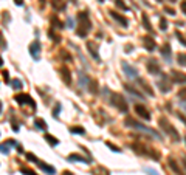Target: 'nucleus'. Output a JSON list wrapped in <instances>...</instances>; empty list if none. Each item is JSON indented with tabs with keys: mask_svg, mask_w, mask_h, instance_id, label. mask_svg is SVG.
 I'll return each mask as SVG.
<instances>
[{
	"mask_svg": "<svg viewBox=\"0 0 186 175\" xmlns=\"http://www.w3.org/2000/svg\"><path fill=\"white\" fill-rule=\"evenodd\" d=\"M78 20H79V27L76 30L78 36L79 37H87V34L90 33L91 30V22H90V17H88V13L87 11H81L78 13Z\"/></svg>",
	"mask_w": 186,
	"mask_h": 175,
	"instance_id": "f257e3e1",
	"label": "nucleus"
},
{
	"mask_svg": "<svg viewBox=\"0 0 186 175\" xmlns=\"http://www.w3.org/2000/svg\"><path fill=\"white\" fill-rule=\"evenodd\" d=\"M132 147L135 149V152H138V153H141V155L150 156V158H154L155 161L160 160V152H157L155 149H152V147H149V146H146V144H143V143H133Z\"/></svg>",
	"mask_w": 186,
	"mask_h": 175,
	"instance_id": "f03ea898",
	"label": "nucleus"
},
{
	"mask_svg": "<svg viewBox=\"0 0 186 175\" xmlns=\"http://www.w3.org/2000/svg\"><path fill=\"white\" fill-rule=\"evenodd\" d=\"M158 124H160V127L164 130V133H167V136H172L174 141H178V139H180V135H178L177 129H175L164 116H161V118L158 119Z\"/></svg>",
	"mask_w": 186,
	"mask_h": 175,
	"instance_id": "7ed1b4c3",
	"label": "nucleus"
},
{
	"mask_svg": "<svg viewBox=\"0 0 186 175\" xmlns=\"http://www.w3.org/2000/svg\"><path fill=\"white\" fill-rule=\"evenodd\" d=\"M124 122H126V126H127V127H132V129H138V130H143V132H146V133H150V135H152V136H155L157 139H161V136H160V135H158V133H157L154 129H149V127H146V126L140 124V122H138V121H135L133 118H129V116H127Z\"/></svg>",
	"mask_w": 186,
	"mask_h": 175,
	"instance_id": "20e7f679",
	"label": "nucleus"
},
{
	"mask_svg": "<svg viewBox=\"0 0 186 175\" xmlns=\"http://www.w3.org/2000/svg\"><path fill=\"white\" fill-rule=\"evenodd\" d=\"M110 101H112V104L118 109V112H121V113H127L129 105H127V101L124 99L123 95H120V93H112V95H110Z\"/></svg>",
	"mask_w": 186,
	"mask_h": 175,
	"instance_id": "39448f33",
	"label": "nucleus"
},
{
	"mask_svg": "<svg viewBox=\"0 0 186 175\" xmlns=\"http://www.w3.org/2000/svg\"><path fill=\"white\" fill-rule=\"evenodd\" d=\"M157 87L160 88L161 93H167V92H171V88H172V82L169 81L167 75H161V76H160V81L157 82Z\"/></svg>",
	"mask_w": 186,
	"mask_h": 175,
	"instance_id": "423d86ee",
	"label": "nucleus"
},
{
	"mask_svg": "<svg viewBox=\"0 0 186 175\" xmlns=\"http://www.w3.org/2000/svg\"><path fill=\"white\" fill-rule=\"evenodd\" d=\"M146 68H147V71L150 73V75H161V67H160V64H158V61H155V59H149L147 61V64H146Z\"/></svg>",
	"mask_w": 186,
	"mask_h": 175,
	"instance_id": "0eeeda50",
	"label": "nucleus"
},
{
	"mask_svg": "<svg viewBox=\"0 0 186 175\" xmlns=\"http://www.w3.org/2000/svg\"><path fill=\"white\" fill-rule=\"evenodd\" d=\"M14 99H16V102H17L19 105L28 104V105H31V107H36V104H34V101L31 99V96H30V95L20 93V95H16V96H14Z\"/></svg>",
	"mask_w": 186,
	"mask_h": 175,
	"instance_id": "6e6552de",
	"label": "nucleus"
},
{
	"mask_svg": "<svg viewBox=\"0 0 186 175\" xmlns=\"http://www.w3.org/2000/svg\"><path fill=\"white\" fill-rule=\"evenodd\" d=\"M141 42H143L144 48H146L149 53L155 51V48H157V44H155V39H154L152 36H143V37H141Z\"/></svg>",
	"mask_w": 186,
	"mask_h": 175,
	"instance_id": "1a4fd4ad",
	"label": "nucleus"
},
{
	"mask_svg": "<svg viewBox=\"0 0 186 175\" xmlns=\"http://www.w3.org/2000/svg\"><path fill=\"white\" fill-rule=\"evenodd\" d=\"M121 67H123V70H124V73H126L127 78H130V79H138V71H137V68L130 67L126 61L121 62Z\"/></svg>",
	"mask_w": 186,
	"mask_h": 175,
	"instance_id": "9d476101",
	"label": "nucleus"
},
{
	"mask_svg": "<svg viewBox=\"0 0 186 175\" xmlns=\"http://www.w3.org/2000/svg\"><path fill=\"white\" fill-rule=\"evenodd\" d=\"M30 54L34 61H39L40 59V42L36 39L31 45H30Z\"/></svg>",
	"mask_w": 186,
	"mask_h": 175,
	"instance_id": "9b49d317",
	"label": "nucleus"
},
{
	"mask_svg": "<svg viewBox=\"0 0 186 175\" xmlns=\"http://www.w3.org/2000/svg\"><path fill=\"white\" fill-rule=\"evenodd\" d=\"M171 78H172V82H175V84H186V75L181 73V71L172 70L171 71Z\"/></svg>",
	"mask_w": 186,
	"mask_h": 175,
	"instance_id": "f8f14e48",
	"label": "nucleus"
},
{
	"mask_svg": "<svg viewBox=\"0 0 186 175\" xmlns=\"http://www.w3.org/2000/svg\"><path fill=\"white\" fill-rule=\"evenodd\" d=\"M135 112H137V115H138V116H141L144 121H149V119H150V113H149V110H147L144 105L137 104V105H135Z\"/></svg>",
	"mask_w": 186,
	"mask_h": 175,
	"instance_id": "ddd939ff",
	"label": "nucleus"
},
{
	"mask_svg": "<svg viewBox=\"0 0 186 175\" xmlns=\"http://www.w3.org/2000/svg\"><path fill=\"white\" fill-rule=\"evenodd\" d=\"M59 73H61V76H62V81H64L67 85H70V84H71V75H70V70H68V67L62 65V67L59 68Z\"/></svg>",
	"mask_w": 186,
	"mask_h": 175,
	"instance_id": "4468645a",
	"label": "nucleus"
},
{
	"mask_svg": "<svg viewBox=\"0 0 186 175\" xmlns=\"http://www.w3.org/2000/svg\"><path fill=\"white\" fill-rule=\"evenodd\" d=\"M67 160H68V161H73V163H85V164L91 163L88 158H85V156H82V155H79V153H70V155L67 156Z\"/></svg>",
	"mask_w": 186,
	"mask_h": 175,
	"instance_id": "2eb2a0df",
	"label": "nucleus"
},
{
	"mask_svg": "<svg viewBox=\"0 0 186 175\" xmlns=\"http://www.w3.org/2000/svg\"><path fill=\"white\" fill-rule=\"evenodd\" d=\"M167 166L174 170V173H175V175H184V173H183V170H181V167H180V164H178L174 158H167Z\"/></svg>",
	"mask_w": 186,
	"mask_h": 175,
	"instance_id": "dca6fc26",
	"label": "nucleus"
},
{
	"mask_svg": "<svg viewBox=\"0 0 186 175\" xmlns=\"http://www.w3.org/2000/svg\"><path fill=\"white\" fill-rule=\"evenodd\" d=\"M109 13H110V16H112V17H113V19H115L116 22H120V23H121V27H124V28H126V27L129 25V20H127V19H126L124 16L118 14V13H116V11H113V10H110Z\"/></svg>",
	"mask_w": 186,
	"mask_h": 175,
	"instance_id": "f3484780",
	"label": "nucleus"
},
{
	"mask_svg": "<svg viewBox=\"0 0 186 175\" xmlns=\"http://www.w3.org/2000/svg\"><path fill=\"white\" fill-rule=\"evenodd\" d=\"M137 81H138V84L141 85V88H143V90H144V92H146V93H147L149 96H154V90L150 88V85H149V84H147V82H146L144 79H140V78H138Z\"/></svg>",
	"mask_w": 186,
	"mask_h": 175,
	"instance_id": "a211bd4d",
	"label": "nucleus"
},
{
	"mask_svg": "<svg viewBox=\"0 0 186 175\" xmlns=\"http://www.w3.org/2000/svg\"><path fill=\"white\" fill-rule=\"evenodd\" d=\"M87 48H88V53L95 58L96 61H99V54H98V50H96V45L93 42H87Z\"/></svg>",
	"mask_w": 186,
	"mask_h": 175,
	"instance_id": "6ab92c4d",
	"label": "nucleus"
},
{
	"mask_svg": "<svg viewBox=\"0 0 186 175\" xmlns=\"http://www.w3.org/2000/svg\"><path fill=\"white\" fill-rule=\"evenodd\" d=\"M37 164H39V167H40L44 172H47L48 175H54V173H56V169H54L53 166H50V164H45V163H40V161H39Z\"/></svg>",
	"mask_w": 186,
	"mask_h": 175,
	"instance_id": "aec40b11",
	"label": "nucleus"
},
{
	"mask_svg": "<svg viewBox=\"0 0 186 175\" xmlns=\"http://www.w3.org/2000/svg\"><path fill=\"white\" fill-rule=\"evenodd\" d=\"M91 173H93V175H110V173H109V170H107L106 167H103V166H96V167H93V169H91Z\"/></svg>",
	"mask_w": 186,
	"mask_h": 175,
	"instance_id": "412c9836",
	"label": "nucleus"
},
{
	"mask_svg": "<svg viewBox=\"0 0 186 175\" xmlns=\"http://www.w3.org/2000/svg\"><path fill=\"white\" fill-rule=\"evenodd\" d=\"M51 5L57 11H64L65 10V2H64V0H51Z\"/></svg>",
	"mask_w": 186,
	"mask_h": 175,
	"instance_id": "4be33fe9",
	"label": "nucleus"
},
{
	"mask_svg": "<svg viewBox=\"0 0 186 175\" xmlns=\"http://www.w3.org/2000/svg\"><path fill=\"white\" fill-rule=\"evenodd\" d=\"M44 138H45V141H47L50 146H53V147L59 144V139H57V138H54V136H53V135H50V133H45V135H44Z\"/></svg>",
	"mask_w": 186,
	"mask_h": 175,
	"instance_id": "5701e85b",
	"label": "nucleus"
},
{
	"mask_svg": "<svg viewBox=\"0 0 186 175\" xmlns=\"http://www.w3.org/2000/svg\"><path fill=\"white\" fill-rule=\"evenodd\" d=\"M141 22H143V27H144V30H147L149 33H152V25H150V22H149V17H147V14H143V16H141Z\"/></svg>",
	"mask_w": 186,
	"mask_h": 175,
	"instance_id": "b1692460",
	"label": "nucleus"
},
{
	"mask_svg": "<svg viewBox=\"0 0 186 175\" xmlns=\"http://www.w3.org/2000/svg\"><path fill=\"white\" fill-rule=\"evenodd\" d=\"M124 88H126V92H129L130 95H133V96H137V98H141L143 96V93L141 92H138V90H135L132 85H129V84H126L124 85Z\"/></svg>",
	"mask_w": 186,
	"mask_h": 175,
	"instance_id": "393cba45",
	"label": "nucleus"
},
{
	"mask_svg": "<svg viewBox=\"0 0 186 175\" xmlns=\"http://www.w3.org/2000/svg\"><path fill=\"white\" fill-rule=\"evenodd\" d=\"M34 124H36V127L40 129V130H47V127H48L47 122H45L42 118H36V119H34Z\"/></svg>",
	"mask_w": 186,
	"mask_h": 175,
	"instance_id": "a878e982",
	"label": "nucleus"
},
{
	"mask_svg": "<svg viewBox=\"0 0 186 175\" xmlns=\"http://www.w3.org/2000/svg\"><path fill=\"white\" fill-rule=\"evenodd\" d=\"M161 54H163L166 59L171 58V47H169V44H164V45L161 47Z\"/></svg>",
	"mask_w": 186,
	"mask_h": 175,
	"instance_id": "bb28decb",
	"label": "nucleus"
},
{
	"mask_svg": "<svg viewBox=\"0 0 186 175\" xmlns=\"http://www.w3.org/2000/svg\"><path fill=\"white\" fill-rule=\"evenodd\" d=\"M70 132H71V133H78V135H84V133H85L84 127H81V126H73V127H70Z\"/></svg>",
	"mask_w": 186,
	"mask_h": 175,
	"instance_id": "cd10ccee",
	"label": "nucleus"
},
{
	"mask_svg": "<svg viewBox=\"0 0 186 175\" xmlns=\"http://www.w3.org/2000/svg\"><path fill=\"white\" fill-rule=\"evenodd\" d=\"M177 61L181 67H186V53H178L177 54Z\"/></svg>",
	"mask_w": 186,
	"mask_h": 175,
	"instance_id": "c85d7f7f",
	"label": "nucleus"
},
{
	"mask_svg": "<svg viewBox=\"0 0 186 175\" xmlns=\"http://www.w3.org/2000/svg\"><path fill=\"white\" fill-rule=\"evenodd\" d=\"M48 36H50V39H51L53 42H56V44H59V42H61V36H57L53 30H48Z\"/></svg>",
	"mask_w": 186,
	"mask_h": 175,
	"instance_id": "c756f323",
	"label": "nucleus"
},
{
	"mask_svg": "<svg viewBox=\"0 0 186 175\" xmlns=\"http://www.w3.org/2000/svg\"><path fill=\"white\" fill-rule=\"evenodd\" d=\"M20 172H22L23 175H37L33 169H30V167H27V166H22V167H20Z\"/></svg>",
	"mask_w": 186,
	"mask_h": 175,
	"instance_id": "7c9ffc66",
	"label": "nucleus"
},
{
	"mask_svg": "<svg viewBox=\"0 0 186 175\" xmlns=\"http://www.w3.org/2000/svg\"><path fill=\"white\" fill-rule=\"evenodd\" d=\"M51 25H53L54 28H62V27H64V25H62V22H61L57 17H54V16L51 17Z\"/></svg>",
	"mask_w": 186,
	"mask_h": 175,
	"instance_id": "2f4dec72",
	"label": "nucleus"
},
{
	"mask_svg": "<svg viewBox=\"0 0 186 175\" xmlns=\"http://www.w3.org/2000/svg\"><path fill=\"white\" fill-rule=\"evenodd\" d=\"M175 36H177V39H178V42L183 45V47H186V37L180 33V31H175Z\"/></svg>",
	"mask_w": 186,
	"mask_h": 175,
	"instance_id": "473e14b6",
	"label": "nucleus"
},
{
	"mask_svg": "<svg viewBox=\"0 0 186 175\" xmlns=\"http://www.w3.org/2000/svg\"><path fill=\"white\" fill-rule=\"evenodd\" d=\"M115 5H116L120 10H123V11H127V10H129V8L126 6V3L123 2V0H115Z\"/></svg>",
	"mask_w": 186,
	"mask_h": 175,
	"instance_id": "72a5a7b5",
	"label": "nucleus"
},
{
	"mask_svg": "<svg viewBox=\"0 0 186 175\" xmlns=\"http://www.w3.org/2000/svg\"><path fill=\"white\" fill-rule=\"evenodd\" d=\"M177 96H178L181 101H186V87L180 88V90H178V93H177Z\"/></svg>",
	"mask_w": 186,
	"mask_h": 175,
	"instance_id": "f704fd0d",
	"label": "nucleus"
},
{
	"mask_svg": "<svg viewBox=\"0 0 186 175\" xmlns=\"http://www.w3.org/2000/svg\"><path fill=\"white\" fill-rule=\"evenodd\" d=\"M61 58H62V59H65V61H68V62L71 61V54H70V53H67L65 50H61Z\"/></svg>",
	"mask_w": 186,
	"mask_h": 175,
	"instance_id": "c9c22d12",
	"label": "nucleus"
},
{
	"mask_svg": "<svg viewBox=\"0 0 186 175\" xmlns=\"http://www.w3.org/2000/svg\"><path fill=\"white\" fill-rule=\"evenodd\" d=\"M96 81H90V92L91 93H98V87H96Z\"/></svg>",
	"mask_w": 186,
	"mask_h": 175,
	"instance_id": "e433bc0d",
	"label": "nucleus"
},
{
	"mask_svg": "<svg viewBox=\"0 0 186 175\" xmlns=\"http://www.w3.org/2000/svg\"><path fill=\"white\" fill-rule=\"evenodd\" d=\"M11 85H13V88H22V81L13 79V81H11Z\"/></svg>",
	"mask_w": 186,
	"mask_h": 175,
	"instance_id": "4c0bfd02",
	"label": "nucleus"
},
{
	"mask_svg": "<svg viewBox=\"0 0 186 175\" xmlns=\"http://www.w3.org/2000/svg\"><path fill=\"white\" fill-rule=\"evenodd\" d=\"M160 30H161V31H166V30H167V23H166V19H163V17L160 19Z\"/></svg>",
	"mask_w": 186,
	"mask_h": 175,
	"instance_id": "58836bf2",
	"label": "nucleus"
},
{
	"mask_svg": "<svg viewBox=\"0 0 186 175\" xmlns=\"http://www.w3.org/2000/svg\"><path fill=\"white\" fill-rule=\"evenodd\" d=\"M106 146H109V147H110V149H112L113 152H121V149H120L118 146H115V144H112L110 141H106Z\"/></svg>",
	"mask_w": 186,
	"mask_h": 175,
	"instance_id": "ea45409f",
	"label": "nucleus"
},
{
	"mask_svg": "<svg viewBox=\"0 0 186 175\" xmlns=\"http://www.w3.org/2000/svg\"><path fill=\"white\" fill-rule=\"evenodd\" d=\"M27 158H28L30 161H33V163H36V164H37V163L40 161V160H37V156H36L34 153H27Z\"/></svg>",
	"mask_w": 186,
	"mask_h": 175,
	"instance_id": "a19ab883",
	"label": "nucleus"
},
{
	"mask_svg": "<svg viewBox=\"0 0 186 175\" xmlns=\"http://www.w3.org/2000/svg\"><path fill=\"white\" fill-rule=\"evenodd\" d=\"M180 10H181V13L186 16V0H181V3H180Z\"/></svg>",
	"mask_w": 186,
	"mask_h": 175,
	"instance_id": "79ce46f5",
	"label": "nucleus"
},
{
	"mask_svg": "<svg viewBox=\"0 0 186 175\" xmlns=\"http://www.w3.org/2000/svg\"><path fill=\"white\" fill-rule=\"evenodd\" d=\"M2 75H3V81H5V82H10V73H8L6 70H3Z\"/></svg>",
	"mask_w": 186,
	"mask_h": 175,
	"instance_id": "37998d69",
	"label": "nucleus"
},
{
	"mask_svg": "<svg viewBox=\"0 0 186 175\" xmlns=\"http://www.w3.org/2000/svg\"><path fill=\"white\" fill-rule=\"evenodd\" d=\"M59 109H61V105L57 104V105L54 107V112H53V116H54V118H57V116H59Z\"/></svg>",
	"mask_w": 186,
	"mask_h": 175,
	"instance_id": "c03bdc74",
	"label": "nucleus"
},
{
	"mask_svg": "<svg viewBox=\"0 0 186 175\" xmlns=\"http://www.w3.org/2000/svg\"><path fill=\"white\" fill-rule=\"evenodd\" d=\"M164 11H166L169 16H175V11H174L172 8H167V6H166V10H164Z\"/></svg>",
	"mask_w": 186,
	"mask_h": 175,
	"instance_id": "a18cd8bd",
	"label": "nucleus"
},
{
	"mask_svg": "<svg viewBox=\"0 0 186 175\" xmlns=\"http://www.w3.org/2000/svg\"><path fill=\"white\" fill-rule=\"evenodd\" d=\"M8 152H10L8 146H6V144H2V153H6V155H8Z\"/></svg>",
	"mask_w": 186,
	"mask_h": 175,
	"instance_id": "49530a36",
	"label": "nucleus"
},
{
	"mask_svg": "<svg viewBox=\"0 0 186 175\" xmlns=\"http://www.w3.org/2000/svg\"><path fill=\"white\" fill-rule=\"evenodd\" d=\"M146 172H147L149 175H157V172H155L154 169H150V167H147V169H146Z\"/></svg>",
	"mask_w": 186,
	"mask_h": 175,
	"instance_id": "de8ad7c7",
	"label": "nucleus"
},
{
	"mask_svg": "<svg viewBox=\"0 0 186 175\" xmlns=\"http://www.w3.org/2000/svg\"><path fill=\"white\" fill-rule=\"evenodd\" d=\"M14 3H16L17 6H23V0H14Z\"/></svg>",
	"mask_w": 186,
	"mask_h": 175,
	"instance_id": "09e8293b",
	"label": "nucleus"
},
{
	"mask_svg": "<svg viewBox=\"0 0 186 175\" xmlns=\"http://www.w3.org/2000/svg\"><path fill=\"white\" fill-rule=\"evenodd\" d=\"M132 50H133V47H132V45H126V53H130Z\"/></svg>",
	"mask_w": 186,
	"mask_h": 175,
	"instance_id": "8fccbe9b",
	"label": "nucleus"
},
{
	"mask_svg": "<svg viewBox=\"0 0 186 175\" xmlns=\"http://www.w3.org/2000/svg\"><path fill=\"white\" fill-rule=\"evenodd\" d=\"M178 118H180V119H181V121L184 122V126H186V118H184V116H183L181 113H178Z\"/></svg>",
	"mask_w": 186,
	"mask_h": 175,
	"instance_id": "3c124183",
	"label": "nucleus"
},
{
	"mask_svg": "<svg viewBox=\"0 0 186 175\" xmlns=\"http://www.w3.org/2000/svg\"><path fill=\"white\" fill-rule=\"evenodd\" d=\"M62 175H73V173H71L70 170H64V172H62Z\"/></svg>",
	"mask_w": 186,
	"mask_h": 175,
	"instance_id": "603ef678",
	"label": "nucleus"
},
{
	"mask_svg": "<svg viewBox=\"0 0 186 175\" xmlns=\"http://www.w3.org/2000/svg\"><path fill=\"white\" fill-rule=\"evenodd\" d=\"M17 152H19V153H22V152H23V149H22V146H17Z\"/></svg>",
	"mask_w": 186,
	"mask_h": 175,
	"instance_id": "864d4df0",
	"label": "nucleus"
},
{
	"mask_svg": "<svg viewBox=\"0 0 186 175\" xmlns=\"http://www.w3.org/2000/svg\"><path fill=\"white\" fill-rule=\"evenodd\" d=\"M183 166H184V169H186V156H183Z\"/></svg>",
	"mask_w": 186,
	"mask_h": 175,
	"instance_id": "5fc2aeb1",
	"label": "nucleus"
},
{
	"mask_svg": "<svg viewBox=\"0 0 186 175\" xmlns=\"http://www.w3.org/2000/svg\"><path fill=\"white\" fill-rule=\"evenodd\" d=\"M39 2H40V5H45V0H39Z\"/></svg>",
	"mask_w": 186,
	"mask_h": 175,
	"instance_id": "6e6d98bb",
	"label": "nucleus"
},
{
	"mask_svg": "<svg viewBox=\"0 0 186 175\" xmlns=\"http://www.w3.org/2000/svg\"><path fill=\"white\" fill-rule=\"evenodd\" d=\"M98 2H101V3H103V2H104V0H98Z\"/></svg>",
	"mask_w": 186,
	"mask_h": 175,
	"instance_id": "4d7b16f0",
	"label": "nucleus"
},
{
	"mask_svg": "<svg viewBox=\"0 0 186 175\" xmlns=\"http://www.w3.org/2000/svg\"><path fill=\"white\" fill-rule=\"evenodd\" d=\"M184 139H186V136H184Z\"/></svg>",
	"mask_w": 186,
	"mask_h": 175,
	"instance_id": "13d9d810",
	"label": "nucleus"
}]
</instances>
